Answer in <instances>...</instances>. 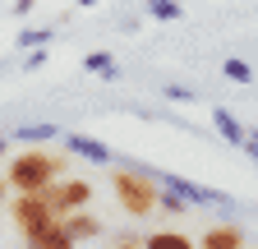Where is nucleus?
Wrapping results in <instances>:
<instances>
[{
    "label": "nucleus",
    "mask_w": 258,
    "mask_h": 249,
    "mask_svg": "<svg viewBox=\"0 0 258 249\" xmlns=\"http://www.w3.org/2000/svg\"><path fill=\"white\" fill-rule=\"evenodd\" d=\"M60 157H51V152H42V148H32L28 143V152H19V157L10 162V190H19V194H28V190H46V184L60 175Z\"/></svg>",
    "instance_id": "1"
},
{
    "label": "nucleus",
    "mask_w": 258,
    "mask_h": 249,
    "mask_svg": "<svg viewBox=\"0 0 258 249\" xmlns=\"http://www.w3.org/2000/svg\"><path fill=\"white\" fill-rule=\"evenodd\" d=\"M115 199L129 217H148L157 208V184L148 180V171H115Z\"/></svg>",
    "instance_id": "2"
},
{
    "label": "nucleus",
    "mask_w": 258,
    "mask_h": 249,
    "mask_svg": "<svg viewBox=\"0 0 258 249\" xmlns=\"http://www.w3.org/2000/svg\"><path fill=\"white\" fill-rule=\"evenodd\" d=\"M42 199H46V208L55 217H64V212H79L92 199V184L88 180H51L46 190H42Z\"/></svg>",
    "instance_id": "3"
},
{
    "label": "nucleus",
    "mask_w": 258,
    "mask_h": 249,
    "mask_svg": "<svg viewBox=\"0 0 258 249\" xmlns=\"http://www.w3.org/2000/svg\"><path fill=\"white\" fill-rule=\"evenodd\" d=\"M46 222H55V212L46 208L42 190H28V194H19V199H14V226H19L23 235H32V231L46 226Z\"/></svg>",
    "instance_id": "4"
},
{
    "label": "nucleus",
    "mask_w": 258,
    "mask_h": 249,
    "mask_svg": "<svg viewBox=\"0 0 258 249\" xmlns=\"http://www.w3.org/2000/svg\"><path fill=\"white\" fill-rule=\"evenodd\" d=\"M161 184H166V190H175L184 203H231V194H221V190H203V184L180 180V175H161Z\"/></svg>",
    "instance_id": "5"
},
{
    "label": "nucleus",
    "mask_w": 258,
    "mask_h": 249,
    "mask_svg": "<svg viewBox=\"0 0 258 249\" xmlns=\"http://www.w3.org/2000/svg\"><path fill=\"white\" fill-rule=\"evenodd\" d=\"M28 249H74V235L64 231V222L55 217V222H46V226H37L28 235Z\"/></svg>",
    "instance_id": "6"
},
{
    "label": "nucleus",
    "mask_w": 258,
    "mask_h": 249,
    "mask_svg": "<svg viewBox=\"0 0 258 249\" xmlns=\"http://www.w3.org/2000/svg\"><path fill=\"white\" fill-rule=\"evenodd\" d=\"M64 148L70 152H79V157H88V162H111V148L106 143H97V139H88V134H64Z\"/></svg>",
    "instance_id": "7"
},
{
    "label": "nucleus",
    "mask_w": 258,
    "mask_h": 249,
    "mask_svg": "<svg viewBox=\"0 0 258 249\" xmlns=\"http://www.w3.org/2000/svg\"><path fill=\"white\" fill-rule=\"evenodd\" d=\"M60 222H64V231L74 235V244H79V240H92V235H102V226H97V217H83V208H79V212H64Z\"/></svg>",
    "instance_id": "8"
},
{
    "label": "nucleus",
    "mask_w": 258,
    "mask_h": 249,
    "mask_svg": "<svg viewBox=\"0 0 258 249\" xmlns=\"http://www.w3.org/2000/svg\"><path fill=\"white\" fill-rule=\"evenodd\" d=\"M240 244H244L240 226H212V231H203V249H240Z\"/></svg>",
    "instance_id": "9"
},
{
    "label": "nucleus",
    "mask_w": 258,
    "mask_h": 249,
    "mask_svg": "<svg viewBox=\"0 0 258 249\" xmlns=\"http://www.w3.org/2000/svg\"><path fill=\"white\" fill-rule=\"evenodd\" d=\"M212 125H217V134H221L226 143H244V134H249V130H244V125H240L231 111H226V106H217V111H212Z\"/></svg>",
    "instance_id": "10"
},
{
    "label": "nucleus",
    "mask_w": 258,
    "mask_h": 249,
    "mask_svg": "<svg viewBox=\"0 0 258 249\" xmlns=\"http://www.w3.org/2000/svg\"><path fill=\"white\" fill-rule=\"evenodd\" d=\"M180 10H184V0H148V19H157V23H175Z\"/></svg>",
    "instance_id": "11"
},
{
    "label": "nucleus",
    "mask_w": 258,
    "mask_h": 249,
    "mask_svg": "<svg viewBox=\"0 0 258 249\" xmlns=\"http://www.w3.org/2000/svg\"><path fill=\"white\" fill-rule=\"evenodd\" d=\"M143 249H194V240H184L180 231H152Z\"/></svg>",
    "instance_id": "12"
},
{
    "label": "nucleus",
    "mask_w": 258,
    "mask_h": 249,
    "mask_svg": "<svg viewBox=\"0 0 258 249\" xmlns=\"http://www.w3.org/2000/svg\"><path fill=\"white\" fill-rule=\"evenodd\" d=\"M83 70L111 79V74H115V55H111V51H88V55H83Z\"/></svg>",
    "instance_id": "13"
},
{
    "label": "nucleus",
    "mask_w": 258,
    "mask_h": 249,
    "mask_svg": "<svg viewBox=\"0 0 258 249\" xmlns=\"http://www.w3.org/2000/svg\"><path fill=\"white\" fill-rule=\"evenodd\" d=\"M51 37H55V28H23V33L14 37V46H19V51H28V46H46Z\"/></svg>",
    "instance_id": "14"
},
{
    "label": "nucleus",
    "mask_w": 258,
    "mask_h": 249,
    "mask_svg": "<svg viewBox=\"0 0 258 249\" xmlns=\"http://www.w3.org/2000/svg\"><path fill=\"white\" fill-rule=\"evenodd\" d=\"M51 134H55V125H19V130H14L19 143H46Z\"/></svg>",
    "instance_id": "15"
},
{
    "label": "nucleus",
    "mask_w": 258,
    "mask_h": 249,
    "mask_svg": "<svg viewBox=\"0 0 258 249\" xmlns=\"http://www.w3.org/2000/svg\"><path fill=\"white\" fill-rule=\"evenodd\" d=\"M221 74L231 79V83H253V70L244 65V60H235V55H231V60H221Z\"/></svg>",
    "instance_id": "16"
},
{
    "label": "nucleus",
    "mask_w": 258,
    "mask_h": 249,
    "mask_svg": "<svg viewBox=\"0 0 258 249\" xmlns=\"http://www.w3.org/2000/svg\"><path fill=\"white\" fill-rule=\"evenodd\" d=\"M46 60H51V55H46L42 46H37V51H32V46H28V55H23V70L32 74V70H42V65H46Z\"/></svg>",
    "instance_id": "17"
},
{
    "label": "nucleus",
    "mask_w": 258,
    "mask_h": 249,
    "mask_svg": "<svg viewBox=\"0 0 258 249\" xmlns=\"http://www.w3.org/2000/svg\"><path fill=\"white\" fill-rule=\"evenodd\" d=\"M166 97H171V102H194V88H180V83H171V88H166Z\"/></svg>",
    "instance_id": "18"
},
{
    "label": "nucleus",
    "mask_w": 258,
    "mask_h": 249,
    "mask_svg": "<svg viewBox=\"0 0 258 249\" xmlns=\"http://www.w3.org/2000/svg\"><path fill=\"white\" fill-rule=\"evenodd\" d=\"M240 148H249V157L258 162V130H253V134H244V143H240Z\"/></svg>",
    "instance_id": "19"
},
{
    "label": "nucleus",
    "mask_w": 258,
    "mask_h": 249,
    "mask_svg": "<svg viewBox=\"0 0 258 249\" xmlns=\"http://www.w3.org/2000/svg\"><path fill=\"white\" fill-rule=\"evenodd\" d=\"M32 5H37V0H14V14H28Z\"/></svg>",
    "instance_id": "20"
},
{
    "label": "nucleus",
    "mask_w": 258,
    "mask_h": 249,
    "mask_svg": "<svg viewBox=\"0 0 258 249\" xmlns=\"http://www.w3.org/2000/svg\"><path fill=\"white\" fill-rule=\"evenodd\" d=\"M74 5H79V10H92V5H97V0H74Z\"/></svg>",
    "instance_id": "21"
},
{
    "label": "nucleus",
    "mask_w": 258,
    "mask_h": 249,
    "mask_svg": "<svg viewBox=\"0 0 258 249\" xmlns=\"http://www.w3.org/2000/svg\"><path fill=\"white\" fill-rule=\"evenodd\" d=\"M115 249H143V244H134V240H124V244H115Z\"/></svg>",
    "instance_id": "22"
},
{
    "label": "nucleus",
    "mask_w": 258,
    "mask_h": 249,
    "mask_svg": "<svg viewBox=\"0 0 258 249\" xmlns=\"http://www.w3.org/2000/svg\"><path fill=\"white\" fill-rule=\"evenodd\" d=\"M5 194H10V184H5V180H0V199H5Z\"/></svg>",
    "instance_id": "23"
},
{
    "label": "nucleus",
    "mask_w": 258,
    "mask_h": 249,
    "mask_svg": "<svg viewBox=\"0 0 258 249\" xmlns=\"http://www.w3.org/2000/svg\"><path fill=\"white\" fill-rule=\"evenodd\" d=\"M0 157H5V139H0Z\"/></svg>",
    "instance_id": "24"
}]
</instances>
